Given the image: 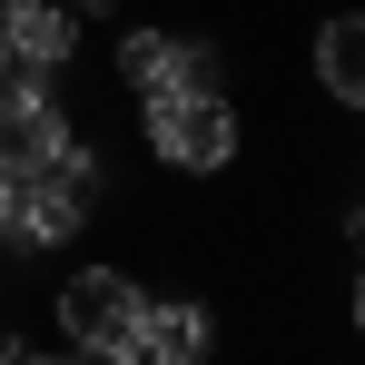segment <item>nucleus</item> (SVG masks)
Segmentation results:
<instances>
[{"label":"nucleus","mask_w":365,"mask_h":365,"mask_svg":"<svg viewBox=\"0 0 365 365\" xmlns=\"http://www.w3.org/2000/svg\"><path fill=\"white\" fill-rule=\"evenodd\" d=\"M346 247H356V257H365V197H356V207H346Z\"/></svg>","instance_id":"nucleus-9"},{"label":"nucleus","mask_w":365,"mask_h":365,"mask_svg":"<svg viewBox=\"0 0 365 365\" xmlns=\"http://www.w3.org/2000/svg\"><path fill=\"white\" fill-rule=\"evenodd\" d=\"M89 207H99V158L60 138L50 158H30V168H0V247H69L89 227Z\"/></svg>","instance_id":"nucleus-1"},{"label":"nucleus","mask_w":365,"mask_h":365,"mask_svg":"<svg viewBox=\"0 0 365 365\" xmlns=\"http://www.w3.org/2000/svg\"><path fill=\"white\" fill-rule=\"evenodd\" d=\"M60 138H69V119H60V99H50V69H10L0 79V168H30Z\"/></svg>","instance_id":"nucleus-4"},{"label":"nucleus","mask_w":365,"mask_h":365,"mask_svg":"<svg viewBox=\"0 0 365 365\" xmlns=\"http://www.w3.org/2000/svg\"><path fill=\"white\" fill-rule=\"evenodd\" d=\"M138 326H148V287L128 267H79L60 287V336L99 365H128L138 356Z\"/></svg>","instance_id":"nucleus-3"},{"label":"nucleus","mask_w":365,"mask_h":365,"mask_svg":"<svg viewBox=\"0 0 365 365\" xmlns=\"http://www.w3.org/2000/svg\"><path fill=\"white\" fill-rule=\"evenodd\" d=\"M356 336H365V277H356Z\"/></svg>","instance_id":"nucleus-10"},{"label":"nucleus","mask_w":365,"mask_h":365,"mask_svg":"<svg viewBox=\"0 0 365 365\" xmlns=\"http://www.w3.org/2000/svg\"><path fill=\"white\" fill-rule=\"evenodd\" d=\"M217 346V316L197 297H148V326H138V356H158V365H197Z\"/></svg>","instance_id":"nucleus-7"},{"label":"nucleus","mask_w":365,"mask_h":365,"mask_svg":"<svg viewBox=\"0 0 365 365\" xmlns=\"http://www.w3.org/2000/svg\"><path fill=\"white\" fill-rule=\"evenodd\" d=\"M316 89L336 99V109H356L365 119V10H336V20H316Z\"/></svg>","instance_id":"nucleus-6"},{"label":"nucleus","mask_w":365,"mask_h":365,"mask_svg":"<svg viewBox=\"0 0 365 365\" xmlns=\"http://www.w3.org/2000/svg\"><path fill=\"white\" fill-rule=\"evenodd\" d=\"M69 40H79V10H60V0H0V50H10V69H50V79H60Z\"/></svg>","instance_id":"nucleus-5"},{"label":"nucleus","mask_w":365,"mask_h":365,"mask_svg":"<svg viewBox=\"0 0 365 365\" xmlns=\"http://www.w3.org/2000/svg\"><path fill=\"white\" fill-rule=\"evenodd\" d=\"M148 148H158L178 178L237 168V148H247L237 99H227V89H148Z\"/></svg>","instance_id":"nucleus-2"},{"label":"nucleus","mask_w":365,"mask_h":365,"mask_svg":"<svg viewBox=\"0 0 365 365\" xmlns=\"http://www.w3.org/2000/svg\"><path fill=\"white\" fill-rule=\"evenodd\" d=\"M0 79H10V50H0Z\"/></svg>","instance_id":"nucleus-11"},{"label":"nucleus","mask_w":365,"mask_h":365,"mask_svg":"<svg viewBox=\"0 0 365 365\" xmlns=\"http://www.w3.org/2000/svg\"><path fill=\"white\" fill-rule=\"evenodd\" d=\"M168 69H178V30H119V79L148 99V89H168Z\"/></svg>","instance_id":"nucleus-8"}]
</instances>
